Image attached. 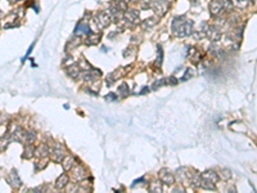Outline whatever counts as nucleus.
<instances>
[{"label":"nucleus","mask_w":257,"mask_h":193,"mask_svg":"<svg viewBox=\"0 0 257 193\" xmlns=\"http://www.w3.org/2000/svg\"><path fill=\"white\" fill-rule=\"evenodd\" d=\"M172 32L179 37H185L193 34V22L184 17H177L172 21Z\"/></svg>","instance_id":"obj_1"},{"label":"nucleus","mask_w":257,"mask_h":193,"mask_svg":"<svg viewBox=\"0 0 257 193\" xmlns=\"http://www.w3.org/2000/svg\"><path fill=\"white\" fill-rule=\"evenodd\" d=\"M81 73V68L79 64H71V66L67 67V75L70 77H72V79H77V77L80 76Z\"/></svg>","instance_id":"obj_7"},{"label":"nucleus","mask_w":257,"mask_h":193,"mask_svg":"<svg viewBox=\"0 0 257 193\" xmlns=\"http://www.w3.org/2000/svg\"><path fill=\"white\" fill-rule=\"evenodd\" d=\"M149 191H151V192H154V193L162 192V184H161V182H158V180H154V182H152L151 184H149Z\"/></svg>","instance_id":"obj_14"},{"label":"nucleus","mask_w":257,"mask_h":193,"mask_svg":"<svg viewBox=\"0 0 257 193\" xmlns=\"http://www.w3.org/2000/svg\"><path fill=\"white\" fill-rule=\"evenodd\" d=\"M166 81H167L168 85H176V84L179 82V80L176 79V77L171 76V77H167V79H166Z\"/></svg>","instance_id":"obj_24"},{"label":"nucleus","mask_w":257,"mask_h":193,"mask_svg":"<svg viewBox=\"0 0 257 193\" xmlns=\"http://www.w3.org/2000/svg\"><path fill=\"white\" fill-rule=\"evenodd\" d=\"M100 41V35L98 34H90L89 37L86 40V44L87 45H96Z\"/></svg>","instance_id":"obj_15"},{"label":"nucleus","mask_w":257,"mask_h":193,"mask_svg":"<svg viewBox=\"0 0 257 193\" xmlns=\"http://www.w3.org/2000/svg\"><path fill=\"white\" fill-rule=\"evenodd\" d=\"M51 154H53V158L55 160V162H62V160L66 157V149L61 146V144H57L53 151H51Z\"/></svg>","instance_id":"obj_3"},{"label":"nucleus","mask_w":257,"mask_h":193,"mask_svg":"<svg viewBox=\"0 0 257 193\" xmlns=\"http://www.w3.org/2000/svg\"><path fill=\"white\" fill-rule=\"evenodd\" d=\"M143 182H144V178H140V179H136V180H135V182H134V183H132V187H134V185H136V184H139V183H143Z\"/></svg>","instance_id":"obj_28"},{"label":"nucleus","mask_w":257,"mask_h":193,"mask_svg":"<svg viewBox=\"0 0 257 193\" xmlns=\"http://www.w3.org/2000/svg\"><path fill=\"white\" fill-rule=\"evenodd\" d=\"M116 75H117V71H115V72H112V73H109V75L107 76V85H108V86H111L113 82L116 81V79H115Z\"/></svg>","instance_id":"obj_22"},{"label":"nucleus","mask_w":257,"mask_h":193,"mask_svg":"<svg viewBox=\"0 0 257 193\" xmlns=\"http://www.w3.org/2000/svg\"><path fill=\"white\" fill-rule=\"evenodd\" d=\"M27 139H28L30 143H32V142L36 139V134H35L34 131H28V133H27Z\"/></svg>","instance_id":"obj_25"},{"label":"nucleus","mask_w":257,"mask_h":193,"mask_svg":"<svg viewBox=\"0 0 257 193\" xmlns=\"http://www.w3.org/2000/svg\"><path fill=\"white\" fill-rule=\"evenodd\" d=\"M123 1H127V0H123Z\"/></svg>","instance_id":"obj_29"},{"label":"nucleus","mask_w":257,"mask_h":193,"mask_svg":"<svg viewBox=\"0 0 257 193\" xmlns=\"http://www.w3.org/2000/svg\"><path fill=\"white\" fill-rule=\"evenodd\" d=\"M99 76H102V71L92 68L84 75V80H85V81H89V82H93V81H95Z\"/></svg>","instance_id":"obj_6"},{"label":"nucleus","mask_w":257,"mask_h":193,"mask_svg":"<svg viewBox=\"0 0 257 193\" xmlns=\"http://www.w3.org/2000/svg\"><path fill=\"white\" fill-rule=\"evenodd\" d=\"M163 50H162V46L161 45H158V58H157V61H156V66H161L162 64V59H163Z\"/></svg>","instance_id":"obj_19"},{"label":"nucleus","mask_w":257,"mask_h":193,"mask_svg":"<svg viewBox=\"0 0 257 193\" xmlns=\"http://www.w3.org/2000/svg\"><path fill=\"white\" fill-rule=\"evenodd\" d=\"M75 32H76V34H85V35H90V34H92L89 26L84 25V23H79V25H77L76 28H75Z\"/></svg>","instance_id":"obj_11"},{"label":"nucleus","mask_w":257,"mask_h":193,"mask_svg":"<svg viewBox=\"0 0 257 193\" xmlns=\"http://www.w3.org/2000/svg\"><path fill=\"white\" fill-rule=\"evenodd\" d=\"M73 178L76 182H84L87 178V171L82 165H77L73 169Z\"/></svg>","instance_id":"obj_2"},{"label":"nucleus","mask_w":257,"mask_h":193,"mask_svg":"<svg viewBox=\"0 0 257 193\" xmlns=\"http://www.w3.org/2000/svg\"><path fill=\"white\" fill-rule=\"evenodd\" d=\"M95 22H96V25L100 26V28H106L107 26L111 23V14L104 13V12L99 13V14L95 17Z\"/></svg>","instance_id":"obj_5"},{"label":"nucleus","mask_w":257,"mask_h":193,"mask_svg":"<svg viewBox=\"0 0 257 193\" xmlns=\"http://www.w3.org/2000/svg\"><path fill=\"white\" fill-rule=\"evenodd\" d=\"M106 99H107V101H116L117 95L115 94V93H108V94L106 95Z\"/></svg>","instance_id":"obj_27"},{"label":"nucleus","mask_w":257,"mask_h":193,"mask_svg":"<svg viewBox=\"0 0 257 193\" xmlns=\"http://www.w3.org/2000/svg\"><path fill=\"white\" fill-rule=\"evenodd\" d=\"M220 176H222V179H225V180H229L230 178H232V173H230L229 170H222L221 174H220Z\"/></svg>","instance_id":"obj_23"},{"label":"nucleus","mask_w":257,"mask_h":193,"mask_svg":"<svg viewBox=\"0 0 257 193\" xmlns=\"http://www.w3.org/2000/svg\"><path fill=\"white\" fill-rule=\"evenodd\" d=\"M73 157L70 156V154H66V157H64L63 160H62V165H63V169L66 170V171H68V170L72 169L73 166Z\"/></svg>","instance_id":"obj_10"},{"label":"nucleus","mask_w":257,"mask_h":193,"mask_svg":"<svg viewBox=\"0 0 257 193\" xmlns=\"http://www.w3.org/2000/svg\"><path fill=\"white\" fill-rule=\"evenodd\" d=\"M165 85H167V81H166V79H159V80H157L154 84H153V86H152V89H158V88H161V86H165Z\"/></svg>","instance_id":"obj_20"},{"label":"nucleus","mask_w":257,"mask_h":193,"mask_svg":"<svg viewBox=\"0 0 257 193\" xmlns=\"http://www.w3.org/2000/svg\"><path fill=\"white\" fill-rule=\"evenodd\" d=\"M157 22H158V19L156 17L148 18V19H145V21L143 22V27L144 28H151V27H153V26L157 25Z\"/></svg>","instance_id":"obj_16"},{"label":"nucleus","mask_w":257,"mask_h":193,"mask_svg":"<svg viewBox=\"0 0 257 193\" xmlns=\"http://www.w3.org/2000/svg\"><path fill=\"white\" fill-rule=\"evenodd\" d=\"M126 18H127L131 23H138L139 22V12L138 11H130L126 13Z\"/></svg>","instance_id":"obj_13"},{"label":"nucleus","mask_w":257,"mask_h":193,"mask_svg":"<svg viewBox=\"0 0 257 193\" xmlns=\"http://www.w3.org/2000/svg\"><path fill=\"white\" fill-rule=\"evenodd\" d=\"M159 179H161L162 183L166 184V185H172V184H174V182H175V176L172 175L168 170H166V169H163V170H161V171H159Z\"/></svg>","instance_id":"obj_4"},{"label":"nucleus","mask_w":257,"mask_h":193,"mask_svg":"<svg viewBox=\"0 0 257 193\" xmlns=\"http://www.w3.org/2000/svg\"><path fill=\"white\" fill-rule=\"evenodd\" d=\"M222 6H224V4H222L221 0H213V1L210 4V11L213 15H217L221 11H222Z\"/></svg>","instance_id":"obj_8"},{"label":"nucleus","mask_w":257,"mask_h":193,"mask_svg":"<svg viewBox=\"0 0 257 193\" xmlns=\"http://www.w3.org/2000/svg\"><path fill=\"white\" fill-rule=\"evenodd\" d=\"M39 156H41V157H46L48 154H49V148H48V146H45V144H43L40 148H39Z\"/></svg>","instance_id":"obj_21"},{"label":"nucleus","mask_w":257,"mask_h":193,"mask_svg":"<svg viewBox=\"0 0 257 193\" xmlns=\"http://www.w3.org/2000/svg\"><path fill=\"white\" fill-rule=\"evenodd\" d=\"M208 36H211L210 39H212L213 41H217L220 39V34H219V31H216L215 28H210V31H208Z\"/></svg>","instance_id":"obj_18"},{"label":"nucleus","mask_w":257,"mask_h":193,"mask_svg":"<svg viewBox=\"0 0 257 193\" xmlns=\"http://www.w3.org/2000/svg\"><path fill=\"white\" fill-rule=\"evenodd\" d=\"M153 9H154V12L157 13V14H159V15H163L166 12H167V9H162V6H165L166 4L165 3H162V1H156V3H153Z\"/></svg>","instance_id":"obj_12"},{"label":"nucleus","mask_w":257,"mask_h":193,"mask_svg":"<svg viewBox=\"0 0 257 193\" xmlns=\"http://www.w3.org/2000/svg\"><path fill=\"white\" fill-rule=\"evenodd\" d=\"M192 76V72H190V68H188L187 71H185V73H184V76L181 77V81H187L188 79Z\"/></svg>","instance_id":"obj_26"},{"label":"nucleus","mask_w":257,"mask_h":193,"mask_svg":"<svg viewBox=\"0 0 257 193\" xmlns=\"http://www.w3.org/2000/svg\"><path fill=\"white\" fill-rule=\"evenodd\" d=\"M67 185H68V176H67V174H62L59 178L57 179V182H55V188L63 189L64 187H67Z\"/></svg>","instance_id":"obj_9"},{"label":"nucleus","mask_w":257,"mask_h":193,"mask_svg":"<svg viewBox=\"0 0 257 193\" xmlns=\"http://www.w3.org/2000/svg\"><path fill=\"white\" fill-rule=\"evenodd\" d=\"M118 93H120V95L122 96V98H125V96H127L129 95V86H127V84H121V85L118 86Z\"/></svg>","instance_id":"obj_17"}]
</instances>
